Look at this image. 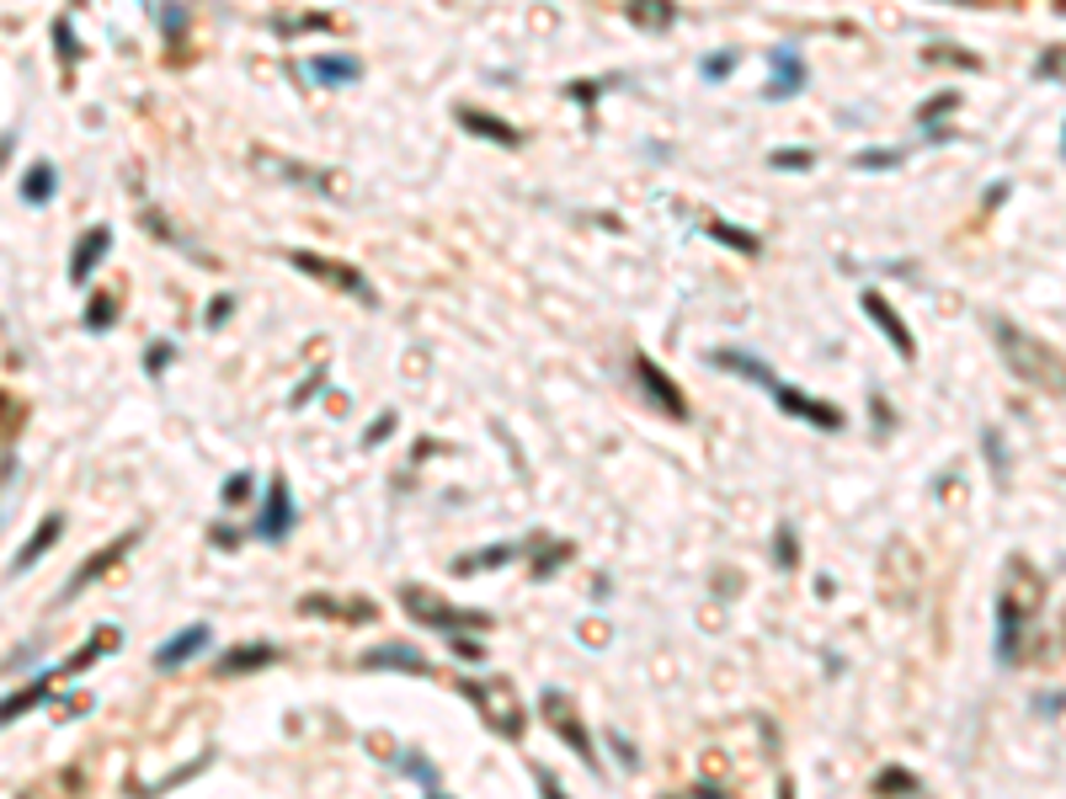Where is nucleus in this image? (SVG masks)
I'll return each mask as SVG.
<instances>
[{
  "label": "nucleus",
  "instance_id": "nucleus-15",
  "mask_svg": "<svg viewBox=\"0 0 1066 799\" xmlns=\"http://www.w3.org/2000/svg\"><path fill=\"white\" fill-rule=\"evenodd\" d=\"M262 171H273V176H283V182H299V187H310V193H341V182L331 176V171H310V165H293V160H256Z\"/></svg>",
  "mask_w": 1066,
  "mask_h": 799
},
{
  "label": "nucleus",
  "instance_id": "nucleus-12",
  "mask_svg": "<svg viewBox=\"0 0 1066 799\" xmlns=\"http://www.w3.org/2000/svg\"><path fill=\"white\" fill-rule=\"evenodd\" d=\"M134 539H139V533H124V539H118L113 549H96V555H91V559H85V565H81V570L70 576V587L59 592V602H70V598H76V592H85V587H91V581H96L102 570H113V565H118V559H124L128 549H134Z\"/></svg>",
  "mask_w": 1066,
  "mask_h": 799
},
{
  "label": "nucleus",
  "instance_id": "nucleus-24",
  "mask_svg": "<svg viewBox=\"0 0 1066 799\" xmlns=\"http://www.w3.org/2000/svg\"><path fill=\"white\" fill-rule=\"evenodd\" d=\"M715 362H720V368H731V373H741V379H757V384H768V390H774V373H768V362H763V358H746V352H737V347H720Z\"/></svg>",
  "mask_w": 1066,
  "mask_h": 799
},
{
  "label": "nucleus",
  "instance_id": "nucleus-17",
  "mask_svg": "<svg viewBox=\"0 0 1066 799\" xmlns=\"http://www.w3.org/2000/svg\"><path fill=\"white\" fill-rule=\"evenodd\" d=\"M358 667H379V672H427V656L416 645H379Z\"/></svg>",
  "mask_w": 1066,
  "mask_h": 799
},
{
  "label": "nucleus",
  "instance_id": "nucleus-16",
  "mask_svg": "<svg viewBox=\"0 0 1066 799\" xmlns=\"http://www.w3.org/2000/svg\"><path fill=\"white\" fill-rule=\"evenodd\" d=\"M624 16H629V27H640V33H667V27L677 22V5H672V0H624Z\"/></svg>",
  "mask_w": 1066,
  "mask_h": 799
},
{
  "label": "nucleus",
  "instance_id": "nucleus-39",
  "mask_svg": "<svg viewBox=\"0 0 1066 799\" xmlns=\"http://www.w3.org/2000/svg\"><path fill=\"white\" fill-rule=\"evenodd\" d=\"M795 559H800V544H795L789 528H779V565H795Z\"/></svg>",
  "mask_w": 1066,
  "mask_h": 799
},
{
  "label": "nucleus",
  "instance_id": "nucleus-32",
  "mask_svg": "<svg viewBox=\"0 0 1066 799\" xmlns=\"http://www.w3.org/2000/svg\"><path fill=\"white\" fill-rule=\"evenodd\" d=\"M874 789H880V795H896V789H912V795H917V778L902 773V767H885V773L874 778Z\"/></svg>",
  "mask_w": 1066,
  "mask_h": 799
},
{
  "label": "nucleus",
  "instance_id": "nucleus-21",
  "mask_svg": "<svg viewBox=\"0 0 1066 799\" xmlns=\"http://www.w3.org/2000/svg\"><path fill=\"white\" fill-rule=\"evenodd\" d=\"M107 650H118V629H96V635L85 639L81 650H76V656H70L65 667H59V678H81L85 667H91L96 656H107Z\"/></svg>",
  "mask_w": 1066,
  "mask_h": 799
},
{
  "label": "nucleus",
  "instance_id": "nucleus-25",
  "mask_svg": "<svg viewBox=\"0 0 1066 799\" xmlns=\"http://www.w3.org/2000/svg\"><path fill=\"white\" fill-rule=\"evenodd\" d=\"M304 613H326V618H352V624H363L373 618V602H331V598H304L299 602Z\"/></svg>",
  "mask_w": 1066,
  "mask_h": 799
},
{
  "label": "nucleus",
  "instance_id": "nucleus-23",
  "mask_svg": "<svg viewBox=\"0 0 1066 799\" xmlns=\"http://www.w3.org/2000/svg\"><path fill=\"white\" fill-rule=\"evenodd\" d=\"M358 76H363V65L347 59V54H326V59L310 65V80H321V85H352Z\"/></svg>",
  "mask_w": 1066,
  "mask_h": 799
},
{
  "label": "nucleus",
  "instance_id": "nucleus-28",
  "mask_svg": "<svg viewBox=\"0 0 1066 799\" xmlns=\"http://www.w3.org/2000/svg\"><path fill=\"white\" fill-rule=\"evenodd\" d=\"M118 315V304L107 299V293H91V304H85V331H107Z\"/></svg>",
  "mask_w": 1066,
  "mask_h": 799
},
{
  "label": "nucleus",
  "instance_id": "nucleus-11",
  "mask_svg": "<svg viewBox=\"0 0 1066 799\" xmlns=\"http://www.w3.org/2000/svg\"><path fill=\"white\" fill-rule=\"evenodd\" d=\"M768 59H774V80L763 85V96H768V102H784V96H795V91L806 85V65H800V54L779 43V48H774Z\"/></svg>",
  "mask_w": 1066,
  "mask_h": 799
},
{
  "label": "nucleus",
  "instance_id": "nucleus-33",
  "mask_svg": "<svg viewBox=\"0 0 1066 799\" xmlns=\"http://www.w3.org/2000/svg\"><path fill=\"white\" fill-rule=\"evenodd\" d=\"M251 485H256V479H251L246 470H241V475H230V479H224V496H219V501H224V507H241V501H251Z\"/></svg>",
  "mask_w": 1066,
  "mask_h": 799
},
{
  "label": "nucleus",
  "instance_id": "nucleus-14",
  "mask_svg": "<svg viewBox=\"0 0 1066 799\" xmlns=\"http://www.w3.org/2000/svg\"><path fill=\"white\" fill-rule=\"evenodd\" d=\"M1019 629H1024V598H1008L997 602V656L1003 661H1019Z\"/></svg>",
  "mask_w": 1066,
  "mask_h": 799
},
{
  "label": "nucleus",
  "instance_id": "nucleus-22",
  "mask_svg": "<svg viewBox=\"0 0 1066 799\" xmlns=\"http://www.w3.org/2000/svg\"><path fill=\"white\" fill-rule=\"evenodd\" d=\"M54 678H59V672H48V678L27 682L22 693H11V698H0V725H11V719H16V715H27L33 704H43V698L54 693Z\"/></svg>",
  "mask_w": 1066,
  "mask_h": 799
},
{
  "label": "nucleus",
  "instance_id": "nucleus-8",
  "mask_svg": "<svg viewBox=\"0 0 1066 799\" xmlns=\"http://www.w3.org/2000/svg\"><path fill=\"white\" fill-rule=\"evenodd\" d=\"M859 304H864V315H869V320H874V325H880V331H885V341H891V347H896L902 358H917V341H912V331H906V325H902V315L891 310V299H885V293H874V288H864V293H859Z\"/></svg>",
  "mask_w": 1066,
  "mask_h": 799
},
{
  "label": "nucleus",
  "instance_id": "nucleus-2",
  "mask_svg": "<svg viewBox=\"0 0 1066 799\" xmlns=\"http://www.w3.org/2000/svg\"><path fill=\"white\" fill-rule=\"evenodd\" d=\"M401 607H406L416 624L443 629V635H459V629H491V613L453 607V602H443L438 592H427V587H401Z\"/></svg>",
  "mask_w": 1066,
  "mask_h": 799
},
{
  "label": "nucleus",
  "instance_id": "nucleus-26",
  "mask_svg": "<svg viewBox=\"0 0 1066 799\" xmlns=\"http://www.w3.org/2000/svg\"><path fill=\"white\" fill-rule=\"evenodd\" d=\"M22 198L33 202V208H43V202L54 198V165L43 160V165H33L27 176H22Z\"/></svg>",
  "mask_w": 1066,
  "mask_h": 799
},
{
  "label": "nucleus",
  "instance_id": "nucleus-13",
  "mask_svg": "<svg viewBox=\"0 0 1066 799\" xmlns=\"http://www.w3.org/2000/svg\"><path fill=\"white\" fill-rule=\"evenodd\" d=\"M208 639H213V635H208V624H193V629L171 635L161 650H155V667H161V672H176L182 661H193L198 650H208Z\"/></svg>",
  "mask_w": 1066,
  "mask_h": 799
},
{
  "label": "nucleus",
  "instance_id": "nucleus-35",
  "mask_svg": "<svg viewBox=\"0 0 1066 799\" xmlns=\"http://www.w3.org/2000/svg\"><path fill=\"white\" fill-rule=\"evenodd\" d=\"M731 65H737V54H731V48L709 54V59H704V80H726V76H731Z\"/></svg>",
  "mask_w": 1066,
  "mask_h": 799
},
{
  "label": "nucleus",
  "instance_id": "nucleus-19",
  "mask_svg": "<svg viewBox=\"0 0 1066 799\" xmlns=\"http://www.w3.org/2000/svg\"><path fill=\"white\" fill-rule=\"evenodd\" d=\"M459 123H464L470 134H480V139H491V144H507V150H518V144H523V134H518L512 123L486 118V113H475V107H459Z\"/></svg>",
  "mask_w": 1066,
  "mask_h": 799
},
{
  "label": "nucleus",
  "instance_id": "nucleus-38",
  "mask_svg": "<svg viewBox=\"0 0 1066 799\" xmlns=\"http://www.w3.org/2000/svg\"><path fill=\"white\" fill-rule=\"evenodd\" d=\"M774 165H779V171H811V150H779Z\"/></svg>",
  "mask_w": 1066,
  "mask_h": 799
},
{
  "label": "nucleus",
  "instance_id": "nucleus-10",
  "mask_svg": "<svg viewBox=\"0 0 1066 799\" xmlns=\"http://www.w3.org/2000/svg\"><path fill=\"white\" fill-rule=\"evenodd\" d=\"M113 251V230L107 224H91L76 245V256H70V282H91V273L102 267V256Z\"/></svg>",
  "mask_w": 1066,
  "mask_h": 799
},
{
  "label": "nucleus",
  "instance_id": "nucleus-1",
  "mask_svg": "<svg viewBox=\"0 0 1066 799\" xmlns=\"http://www.w3.org/2000/svg\"><path fill=\"white\" fill-rule=\"evenodd\" d=\"M992 341H997L1003 362H1008V368H1013L1024 384H1034V390H1051V395H1066V358L1056 352V347H1045L1040 336L1019 331L1013 320H992Z\"/></svg>",
  "mask_w": 1066,
  "mask_h": 799
},
{
  "label": "nucleus",
  "instance_id": "nucleus-42",
  "mask_svg": "<svg viewBox=\"0 0 1066 799\" xmlns=\"http://www.w3.org/2000/svg\"><path fill=\"white\" fill-rule=\"evenodd\" d=\"M144 362H150V368H155V373H161V362H171V341H161V347H155V352H144Z\"/></svg>",
  "mask_w": 1066,
  "mask_h": 799
},
{
  "label": "nucleus",
  "instance_id": "nucleus-36",
  "mask_svg": "<svg viewBox=\"0 0 1066 799\" xmlns=\"http://www.w3.org/2000/svg\"><path fill=\"white\" fill-rule=\"evenodd\" d=\"M854 165H859V171H874V165H902V150H864Z\"/></svg>",
  "mask_w": 1066,
  "mask_h": 799
},
{
  "label": "nucleus",
  "instance_id": "nucleus-5",
  "mask_svg": "<svg viewBox=\"0 0 1066 799\" xmlns=\"http://www.w3.org/2000/svg\"><path fill=\"white\" fill-rule=\"evenodd\" d=\"M635 379H640V390H646L651 405H661L672 421H688V399H683V390H677L651 358H635Z\"/></svg>",
  "mask_w": 1066,
  "mask_h": 799
},
{
  "label": "nucleus",
  "instance_id": "nucleus-37",
  "mask_svg": "<svg viewBox=\"0 0 1066 799\" xmlns=\"http://www.w3.org/2000/svg\"><path fill=\"white\" fill-rule=\"evenodd\" d=\"M54 48H59L65 59H76V54H81V43H76V33H70V22H54Z\"/></svg>",
  "mask_w": 1066,
  "mask_h": 799
},
{
  "label": "nucleus",
  "instance_id": "nucleus-41",
  "mask_svg": "<svg viewBox=\"0 0 1066 799\" xmlns=\"http://www.w3.org/2000/svg\"><path fill=\"white\" fill-rule=\"evenodd\" d=\"M390 427H395V416H379V421H373V432L363 442H369V448H373V442H384V438H390Z\"/></svg>",
  "mask_w": 1066,
  "mask_h": 799
},
{
  "label": "nucleus",
  "instance_id": "nucleus-6",
  "mask_svg": "<svg viewBox=\"0 0 1066 799\" xmlns=\"http://www.w3.org/2000/svg\"><path fill=\"white\" fill-rule=\"evenodd\" d=\"M544 719L560 730V741L571 746L576 757H581L587 767H592V773H598V752H592V741H587L581 719H571V704H566V693H544Z\"/></svg>",
  "mask_w": 1066,
  "mask_h": 799
},
{
  "label": "nucleus",
  "instance_id": "nucleus-18",
  "mask_svg": "<svg viewBox=\"0 0 1066 799\" xmlns=\"http://www.w3.org/2000/svg\"><path fill=\"white\" fill-rule=\"evenodd\" d=\"M59 533H65V518H59V512H48V518L38 522V533L27 539V549H22V555L11 559V570H16V576H22V570H33V565H38V559L48 555L54 544H59Z\"/></svg>",
  "mask_w": 1066,
  "mask_h": 799
},
{
  "label": "nucleus",
  "instance_id": "nucleus-34",
  "mask_svg": "<svg viewBox=\"0 0 1066 799\" xmlns=\"http://www.w3.org/2000/svg\"><path fill=\"white\" fill-rule=\"evenodd\" d=\"M401 767H406L410 778L427 789V795H438V773H432V762H421V757H401Z\"/></svg>",
  "mask_w": 1066,
  "mask_h": 799
},
{
  "label": "nucleus",
  "instance_id": "nucleus-40",
  "mask_svg": "<svg viewBox=\"0 0 1066 799\" xmlns=\"http://www.w3.org/2000/svg\"><path fill=\"white\" fill-rule=\"evenodd\" d=\"M230 310H235V299H230V293H219V299L208 304V325H219V320L230 315Z\"/></svg>",
  "mask_w": 1066,
  "mask_h": 799
},
{
  "label": "nucleus",
  "instance_id": "nucleus-31",
  "mask_svg": "<svg viewBox=\"0 0 1066 799\" xmlns=\"http://www.w3.org/2000/svg\"><path fill=\"white\" fill-rule=\"evenodd\" d=\"M161 27H165V38H171V43L187 33V5H182V0H165V5H161Z\"/></svg>",
  "mask_w": 1066,
  "mask_h": 799
},
{
  "label": "nucleus",
  "instance_id": "nucleus-4",
  "mask_svg": "<svg viewBox=\"0 0 1066 799\" xmlns=\"http://www.w3.org/2000/svg\"><path fill=\"white\" fill-rule=\"evenodd\" d=\"M464 693L480 704V715H486L491 730H501V736H523V704H518V693H512L501 678H496L491 687H486V682H464Z\"/></svg>",
  "mask_w": 1066,
  "mask_h": 799
},
{
  "label": "nucleus",
  "instance_id": "nucleus-3",
  "mask_svg": "<svg viewBox=\"0 0 1066 799\" xmlns=\"http://www.w3.org/2000/svg\"><path fill=\"white\" fill-rule=\"evenodd\" d=\"M304 278H321L331 288H341V293H352V299H363V304H379V293L369 288V278L358 273V267H347V262H331V256H315V251H293L288 256Z\"/></svg>",
  "mask_w": 1066,
  "mask_h": 799
},
{
  "label": "nucleus",
  "instance_id": "nucleus-44",
  "mask_svg": "<svg viewBox=\"0 0 1066 799\" xmlns=\"http://www.w3.org/2000/svg\"><path fill=\"white\" fill-rule=\"evenodd\" d=\"M5 150H11V134H0V160H5Z\"/></svg>",
  "mask_w": 1066,
  "mask_h": 799
},
{
  "label": "nucleus",
  "instance_id": "nucleus-29",
  "mask_svg": "<svg viewBox=\"0 0 1066 799\" xmlns=\"http://www.w3.org/2000/svg\"><path fill=\"white\" fill-rule=\"evenodd\" d=\"M954 107H960V96H954V91H939V96H928V102L917 107V123H943Z\"/></svg>",
  "mask_w": 1066,
  "mask_h": 799
},
{
  "label": "nucleus",
  "instance_id": "nucleus-7",
  "mask_svg": "<svg viewBox=\"0 0 1066 799\" xmlns=\"http://www.w3.org/2000/svg\"><path fill=\"white\" fill-rule=\"evenodd\" d=\"M288 533H293V496H288V479L278 475L267 485V507H262V522H256V539L283 544Z\"/></svg>",
  "mask_w": 1066,
  "mask_h": 799
},
{
  "label": "nucleus",
  "instance_id": "nucleus-30",
  "mask_svg": "<svg viewBox=\"0 0 1066 799\" xmlns=\"http://www.w3.org/2000/svg\"><path fill=\"white\" fill-rule=\"evenodd\" d=\"M518 555V549H507V544H496V549H480V555H464L459 559V570L470 576V570H486V565H507V559Z\"/></svg>",
  "mask_w": 1066,
  "mask_h": 799
},
{
  "label": "nucleus",
  "instance_id": "nucleus-9",
  "mask_svg": "<svg viewBox=\"0 0 1066 799\" xmlns=\"http://www.w3.org/2000/svg\"><path fill=\"white\" fill-rule=\"evenodd\" d=\"M774 395H779V405L789 410V416L811 421V427H821V432H837V427H843V410H837V405H826V399H816V395H806V390L774 384Z\"/></svg>",
  "mask_w": 1066,
  "mask_h": 799
},
{
  "label": "nucleus",
  "instance_id": "nucleus-20",
  "mask_svg": "<svg viewBox=\"0 0 1066 799\" xmlns=\"http://www.w3.org/2000/svg\"><path fill=\"white\" fill-rule=\"evenodd\" d=\"M273 661H278V645L256 639V645H235V650L219 661V672H224V678H235V672H256V667H273Z\"/></svg>",
  "mask_w": 1066,
  "mask_h": 799
},
{
  "label": "nucleus",
  "instance_id": "nucleus-43",
  "mask_svg": "<svg viewBox=\"0 0 1066 799\" xmlns=\"http://www.w3.org/2000/svg\"><path fill=\"white\" fill-rule=\"evenodd\" d=\"M213 544H219V549H235V544H241V533H230V528H213Z\"/></svg>",
  "mask_w": 1066,
  "mask_h": 799
},
{
  "label": "nucleus",
  "instance_id": "nucleus-27",
  "mask_svg": "<svg viewBox=\"0 0 1066 799\" xmlns=\"http://www.w3.org/2000/svg\"><path fill=\"white\" fill-rule=\"evenodd\" d=\"M709 235L720 240V245H731V251L757 256V235H752V230H737V224H726V219H709Z\"/></svg>",
  "mask_w": 1066,
  "mask_h": 799
}]
</instances>
